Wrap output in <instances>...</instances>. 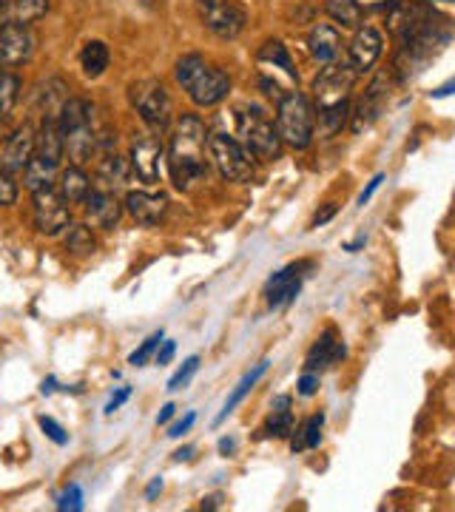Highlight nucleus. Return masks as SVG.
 I'll return each mask as SVG.
<instances>
[{
  "label": "nucleus",
  "instance_id": "f257e3e1",
  "mask_svg": "<svg viewBox=\"0 0 455 512\" xmlns=\"http://www.w3.org/2000/svg\"><path fill=\"white\" fill-rule=\"evenodd\" d=\"M399 29V55L393 63V72L399 83H410L424 72V66L453 40L455 26L447 18L436 15L427 6H407L404 18L396 20Z\"/></svg>",
  "mask_w": 455,
  "mask_h": 512
},
{
  "label": "nucleus",
  "instance_id": "f03ea898",
  "mask_svg": "<svg viewBox=\"0 0 455 512\" xmlns=\"http://www.w3.org/2000/svg\"><path fill=\"white\" fill-rule=\"evenodd\" d=\"M205 146H208V131L197 114H182L180 120L171 128V140H168V174L171 183L180 191H188L194 183H200L208 171L205 163Z\"/></svg>",
  "mask_w": 455,
  "mask_h": 512
},
{
  "label": "nucleus",
  "instance_id": "7ed1b4c3",
  "mask_svg": "<svg viewBox=\"0 0 455 512\" xmlns=\"http://www.w3.org/2000/svg\"><path fill=\"white\" fill-rule=\"evenodd\" d=\"M359 74L350 63H328L313 80V100H316V120L325 137H333L345 128L350 117V92Z\"/></svg>",
  "mask_w": 455,
  "mask_h": 512
},
{
  "label": "nucleus",
  "instance_id": "20e7f679",
  "mask_svg": "<svg viewBox=\"0 0 455 512\" xmlns=\"http://www.w3.org/2000/svg\"><path fill=\"white\" fill-rule=\"evenodd\" d=\"M174 74H177V83L185 89V94L191 97V103L200 106V109L217 106L231 92V77L217 66H211L200 55L180 57Z\"/></svg>",
  "mask_w": 455,
  "mask_h": 512
},
{
  "label": "nucleus",
  "instance_id": "39448f33",
  "mask_svg": "<svg viewBox=\"0 0 455 512\" xmlns=\"http://www.w3.org/2000/svg\"><path fill=\"white\" fill-rule=\"evenodd\" d=\"M237 137L242 148L262 163L279 160L282 137L273 120L259 106H239L237 109Z\"/></svg>",
  "mask_w": 455,
  "mask_h": 512
},
{
  "label": "nucleus",
  "instance_id": "423d86ee",
  "mask_svg": "<svg viewBox=\"0 0 455 512\" xmlns=\"http://www.w3.org/2000/svg\"><path fill=\"white\" fill-rule=\"evenodd\" d=\"M276 128H279L282 143L296 148V151H302V148H308L313 143L316 111H313L305 94L291 92L276 103Z\"/></svg>",
  "mask_w": 455,
  "mask_h": 512
},
{
  "label": "nucleus",
  "instance_id": "0eeeda50",
  "mask_svg": "<svg viewBox=\"0 0 455 512\" xmlns=\"http://www.w3.org/2000/svg\"><path fill=\"white\" fill-rule=\"evenodd\" d=\"M128 103L151 131H165L174 120V106L160 80H137L128 86Z\"/></svg>",
  "mask_w": 455,
  "mask_h": 512
},
{
  "label": "nucleus",
  "instance_id": "6e6552de",
  "mask_svg": "<svg viewBox=\"0 0 455 512\" xmlns=\"http://www.w3.org/2000/svg\"><path fill=\"white\" fill-rule=\"evenodd\" d=\"M208 154H211V163L219 171L222 180L228 183H251L256 177L254 157L242 148L239 140L228 137V134H211L208 137Z\"/></svg>",
  "mask_w": 455,
  "mask_h": 512
},
{
  "label": "nucleus",
  "instance_id": "1a4fd4ad",
  "mask_svg": "<svg viewBox=\"0 0 455 512\" xmlns=\"http://www.w3.org/2000/svg\"><path fill=\"white\" fill-rule=\"evenodd\" d=\"M197 15L202 26L222 40H237L248 23V15L237 0H197Z\"/></svg>",
  "mask_w": 455,
  "mask_h": 512
},
{
  "label": "nucleus",
  "instance_id": "9d476101",
  "mask_svg": "<svg viewBox=\"0 0 455 512\" xmlns=\"http://www.w3.org/2000/svg\"><path fill=\"white\" fill-rule=\"evenodd\" d=\"M32 220L40 237H57L72 225V205L57 188H40L32 194Z\"/></svg>",
  "mask_w": 455,
  "mask_h": 512
},
{
  "label": "nucleus",
  "instance_id": "9b49d317",
  "mask_svg": "<svg viewBox=\"0 0 455 512\" xmlns=\"http://www.w3.org/2000/svg\"><path fill=\"white\" fill-rule=\"evenodd\" d=\"M163 137H160V131H140V134H134V140H131V157H128V163L134 168V174H137V180L146 185H157L160 183V165H163Z\"/></svg>",
  "mask_w": 455,
  "mask_h": 512
},
{
  "label": "nucleus",
  "instance_id": "f8f14e48",
  "mask_svg": "<svg viewBox=\"0 0 455 512\" xmlns=\"http://www.w3.org/2000/svg\"><path fill=\"white\" fill-rule=\"evenodd\" d=\"M35 146H37V128L32 123H23L18 126L9 137H3L0 143V168L6 174H23L29 160L35 157Z\"/></svg>",
  "mask_w": 455,
  "mask_h": 512
},
{
  "label": "nucleus",
  "instance_id": "ddd939ff",
  "mask_svg": "<svg viewBox=\"0 0 455 512\" xmlns=\"http://www.w3.org/2000/svg\"><path fill=\"white\" fill-rule=\"evenodd\" d=\"M37 49V37L32 26H0V69L23 66L32 60Z\"/></svg>",
  "mask_w": 455,
  "mask_h": 512
},
{
  "label": "nucleus",
  "instance_id": "4468645a",
  "mask_svg": "<svg viewBox=\"0 0 455 512\" xmlns=\"http://www.w3.org/2000/svg\"><path fill=\"white\" fill-rule=\"evenodd\" d=\"M384 52V37L379 29H373V26H359L356 29V35L350 40V46H347V63H350V69L356 74H367L376 63H379V57Z\"/></svg>",
  "mask_w": 455,
  "mask_h": 512
},
{
  "label": "nucleus",
  "instance_id": "2eb2a0df",
  "mask_svg": "<svg viewBox=\"0 0 455 512\" xmlns=\"http://www.w3.org/2000/svg\"><path fill=\"white\" fill-rule=\"evenodd\" d=\"M83 211H86V220L100 228V231H114L117 222L123 217L126 205L117 200L114 191H103V188H91V194L83 202Z\"/></svg>",
  "mask_w": 455,
  "mask_h": 512
},
{
  "label": "nucleus",
  "instance_id": "dca6fc26",
  "mask_svg": "<svg viewBox=\"0 0 455 512\" xmlns=\"http://www.w3.org/2000/svg\"><path fill=\"white\" fill-rule=\"evenodd\" d=\"M126 211L137 225H157L168 214V197L163 191H128L126 194Z\"/></svg>",
  "mask_w": 455,
  "mask_h": 512
},
{
  "label": "nucleus",
  "instance_id": "f3484780",
  "mask_svg": "<svg viewBox=\"0 0 455 512\" xmlns=\"http://www.w3.org/2000/svg\"><path fill=\"white\" fill-rule=\"evenodd\" d=\"M347 356L345 339L339 336L336 328H325L322 336L313 342V348L308 350L305 356V370H313V373H322L325 367H333L336 362H342Z\"/></svg>",
  "mask_w": 455,
  "mask_h": 512
},
{
  "label": "nucleus",
  "instance_id": "a211bd4d",
  "mask_svg": "<svg viewBox=\"0 0 455 512\" xmlns=\"http://www.w3.org/2000/svg\"><path fill=\"white\" fill-rule=\"evenodd\" d=\"M384 83H387V77L379 74V77L370 83V89L364 92L362 100L356 103V109L350 111V128H353V134H362L364 128H370L379 120V114H382L384 109V100H387Z\"/></svg>",
  "mask_w": 455,
  "mask_h": 512
},
{
  "label": "nucleus",
  "instance_id": "6ab92c4d",
  "mask_svg": "<svg viewBox=\"0 0 455 512\" xmlns=\"http://www.w3.org/2000/svg\"><path fill=\"white\" fill-rule=\"evenodd\" d=\"M134 168L128 163L126 157H120L117 151H111L106 154L100 165H97V171H94V180H97V188H103V191H126L128 185L134 183Z\"/></svg>",
  "mask_w": 455,
  "mask_h": 512
},
{
  "label": "nucleus",
  "instance_id": "aec40b11",
  "mask_svg": "<svg viewBox=\"0 0 455 512\" xmlns=\"http://www.w3.org/2000/svg\"><path fill=\"white\" fill-rule=\"evenodd\" d=\"M299 291H302V265H288L268 279L265 299L271 308H282V305H291Z\"/></svg>",
  "mask_w": 455,
  "mask_h": 512
},
{
  "label": "nucleus",
  "instance_id": "412c9836",
  "mask_svg": "<svg viewBox=\"0 0 455 512\" xmlns=\"http://www.w3.org/2000/svg\"><path fill=\"white\" fill-rule=\"evenodd\" d=\"M308 52L316 63L328 66V63H336L339 55H342V32L330 23H319L313 26L308 35Z\"/></svg>",
  "mask_w": 455,
  "mask_h": 512
},
{
  "label": "nucleus",
  "instance_id": "4be33fe9",
  "mask_svg": "<svg viewBox=\"0 0 455 512\" xmlns=\"http://www.w3.org/2000/svg\"><path fill=\"white\" fill-rule=\"evenodd\" d=\"M49 0H3L0 3V26H32L49 15Z\"/></svg>",
  "mask_w": 455,
  "mask_h": 512
},
{
  "label": "nucleus",
  "instance_id": "5701e85b",
  "mask_svg": "<svg viewBox=\"0 0 455 512\" xmlns=\"http://www.w3.org/2000/svg\"><path fill=\"white\" fill-rule=\"evenodd\" d=\"M57 191L69 205H83L91 194V177L83 171V165H69L57 177Z\"/></svg>",
  "mask_w": 455,
  "mask_h": 512
},
{
  "label": "nucleus",
  "instance_id": "b1692460",
  "mask_svg": "<svg viewBox=\"0 0 455 512\" xmlns=\"http://www.w3.org/2000/svg\"><path fill=\"white\" fill-rule=\"evenodd\" d=\"M69 97H72V94H69V86H66L60 77H49V80H43L35 94L40 120H43V117H60V111H63V106H66V100H69Z\"/></svg>",
  "mask_w": 455,
  "mask_h": 512
},
{
  "label": "nucleus",
  "instance_id": "393cba45",
  "mask_svg": "<svg viewBox=\"0 0 455 512\" xmlns=\"http://www.w3.org/2000/svg\"><path fill=\"white\" fill-rule=\"evenodd\" d=\"M57 177H60V165L35 154L26 165V171H23V185L35 194L40 188H55Z\"/></svg>",
  "mask_w": 455,
  "mask_h": 512
},
{
  "label": "nucleus",
  "instance_id": "a878e982",
  "mask_svg": "<svg viewBox=\"0 0 455 512\" xmlns=\"http://www.w3.org/2000/svg\"><path fill=\"white\" fill-rule=\"evenodd\" d=\"M291 396H276L271 404V413L265 421V433L273 439H288L293 433V413H291Z\"/></svg>",
  "mask_w": 455,
  "mask_h": 512
},
{
  "label": "nucleus",
  "instance_id": "bb28decb",
  "mask_svg": "<svg viewBox=\"0 0 455 512\" xmlns=\"http://www.w3.org/2000/svg\"><path fill=\"white\" fill-rule=\"evenodd\" d=\"M109 63L111 52L103 40H89V43L83 46V52H80V69H83L86 77H91V80L103 77L106 69H109Z\"/></svg>",
  "mask_w": 455,
  "mask_h": 512
},
{
  "label": "nucleus",
  "instance_id": "cd10ccee",
  "mask_svg": "<svg viewBox=\"0 0 455 512\" xmlns=\"http://www.w3.org/2000/svg\"><path fill=\"white\" fill-rule=\"evenodd\" d=\"M268 365H271V362H259V365H256L254 370H251V373H248V376H245V379H242V382L234 387V393L228 396V402H225V407H222V413H219L217 419H214V427H219L222 421L228 419V416H231V413L237 410V404H242V399H245V396H248V393L254 390L256 382H259V379H262V376L268 373Z\"/></svg>",
  "mask_w": 455,
  "mask_h": 512
},
{
  "label": "nucleus",
  "instance_id": "c85d7f7f",
  "mask_svg": "<svg viewBox=\"0 0 455 512\" xmlns=\"http://www.w3.org/2000/svg\"><path fill=\"white\" fill-rule=\"evenodd\" d=\"M325 12L342 29H359L364 20V9L359 0H325Z\"/></svg>",
  "mask_w": 455,
  "mask_h": 512
},
{
  "label": "nucleus",
  "instance_id": "c756f323",
  "mask_svg": "<svg viewBox=\"0 0 455 512\" xmlns=\"http://www.w3.org/2000/svg\"><path fill=\"white\" fill-rule=\"evenodd\" d=\"M259 60H262V63H271L273 69L279 66V69L288 74L291 80H299L296 66H293V60H291V52H288V46H285L282 40H268V43L259 49Z\"/></svg>",
  "mask_w": 455,
  "mask_h": 512
},
{
  "label": "nucleus",
  "instance_id": "7c9ffc66",
  "mask_svg": "<svg viewBox=\"0 0 455 512\" xmlns=\"http://www.w3.org/2000/svg\"><path fill=\"white\" fill-rule=\"evenodd\" d=\"M322 427H325V413L310 416V419L302 424V430L296 433V439L291 441L293 453H296V450H316V447L322 444Z\"/></svg>",
  "mask_w": 455,
  "mask_h": 512
},
{
  "label": "nucleus",
  "instance_id": "2f4dec72",
  "mask_svg": "<svg viewBox=\"0 0 455 512\" xmlns=\"http://www.w3.org/2000/svg\"><path fill=\"white\" fill-rule=\"evenodd\" d=\"M20 77L15 72H6V69H0V120H6L12 109L18 106V97H20Z\"/></svg>",
  "mask_w": 455,
  "mask_h": 512
},
{
  "label": "nucleus",
  "instance_id": "473e14b6",
  "mask_svg": "<svg viewBox=\"0 0 455 512\" xmlns=\"http://www.w3.org/2000/svg\"><path fill=\"white\" fill-rule=\"evenodd\" d=\"M66 251H72L74 256H89L97 251V239L91 234L89 225H69L66 234Z\"/></svg>",
  "mask_w": 455,
  "mask_h": 512
},
{
  "label": "nucleus",
  "instance_id": "72a5a7b5",
  "mask_svg": "<svg viewBox=\"0 0 455 512\" xmlns=\"http://www.w3.org/2000/svg\"><path fill=\"white\" fill-rule=\"evenodd\" d=\"M160 345H163V330H157V333H151V336H148L146 342H143L140 348H137V350H134V353H131V359H128V365L143 367V365H146V362H148V359L154 356V350L160 348Z\"/></svg>",
  "mask_w": 455,
  "mask_h": 512
},
{
  "label": "nucleus",
  "instance_id": "f704fd0d",
  "mask_svg": "<svg viewBox=\"0 0 455 512\" xmlns=\"http://www.w3.org/2000/svg\"><path fill=\"white\" fill-rule=\"evenodd\" d=\"M197 370H200V356H191V359H185V365H182L180 370H177V373L168 379V390H171V393H174V390H182L185 384L191 382V376H194Z\"/></svg>",
  "mask_w": 455,
  "mask_h": 512
},
{
  "label": "nucleus",
  "instance_id": "c9c22d12",
  "mask_svg": "<svg viewBox=\"0 0 455 512\" xmlns=\"http://www.w3.org/2000/svg\"><path fill=\"white\" fill-rule=\"evenodd\" d=\"M15 202H18V183H15L12 174H6V171L0 168V208H9V205H15Z\"/></svg>",
  "mask_w": 455,
  "mask_h": 512
},
{
  "label": "nucleus",
  "instance_id": "e433bc0d",
  "mask_svg": "<svg viewBox=\"0 0 455 512\" xmlns=\"http://www.w3.org/2000/svg\"><path fill=\"white\" fill-rule=\"evenodd\" d=\"M37 424H40V430H43V433H46L49 439L55 441L57 447H66V444H69V436H66V430H63V427H60V424H57L52 416H40V419H37Z\"/></svg>",
  "mask_w": 455,
  "mask_h": 512
},
{
  "label": "nucleus",
  "instance_id": "4c0bfd02",
  "mask_svg": "<svg viewBox=\"0 0 455 512\" xmlns=\"http://www.w3.org/2000/svg\"><path fill=\"white\" fill-rule=\"evenodd\" d=\"M57 510H72V512L83 510V493H80V487H77V484L66 487V493L63 495H57Z\"/></svg>",
  "mask_w": 455,
  "mask_h": 512
},
{
  "label": "nucleus",
  "instance_id": "58836bf2",
  "mask_svg": "<svg viewBox=\"0 0 455 512\" xmlns=\"http://www.w3.org/2000/svg\"><path fill=\"white\" fill-rule=\"evenodd\" d=\"M296 390H299V396H316L319 393V373H313V370H305L302 373V379L296 384Z\"/></svg>",
  "mask_w": 455,
  "mask_h": 512
},
{
  "label": "nucleus",
  "instance_id": "ea45409f",
  "mask_svg": "<svg viewBox=\"0 0 455 512\" xmlns=\"http://www.w3.org/2000/svg\"><path fill=\"white\" fill-rule=\"evenodd\" d=\"M194 421H197V413H188L185 419H180L177 424H171V430H168V439H180V436H185V433L194 427Z\"/></svg>",
  "mask_w": 455,
  "mask_h": 512
},
{
  "label": "nucleus",
  "instance_id": "a19ab883",
  "mask_svg": "<svg viewBox=\"0 0 455 512\" xmlns=\"http://www.w3.org/2000/svg\"><path fill=\"white\" fill-rule=\"evenodd\" d=\"M382 183H384V174H376V177L370 180V185H367V188L362 191V197H359V205H367V202L373 200V194H376V191L382 188Z\"/></svg>",
  "mask_w": 455,
  "mask_h": 512
},
{
  "label": "nucleus",
  "instance_id": "79ce46f5",
  "mask_svg": "<svg viewBox=\"0 0 455 512\" xmlns=\"http://www.w3.org/2000/svg\"><path fill=\"white\" fill-rule=\"evenodd\" d=\"M174 353H177V345H174V342H163V348H157V365H168V362L174 359Z\"/></svg>",
  "mask_w": 455,
  "mask_h": 512
},
{
  "label": "nucleus",
  "instance_id": "37998d69",
  "mask_svg": "<svg viewBox=\"0 0 455 512\" xmlns=\"http://www.w3.org/2000/svg\"><path fill=\"white\" fill-rule=\"evenodd\" d=\"M128 396H131V387H123L114 399H111L109 404H106V416H111L114 410H120V404H126L128 402Z\"/></svg>",
  "mask_w": 455,
  "mask_h": 512
},
{
  "label": "nucleus",
  "instance_id": "c03bdc74",
  "mask_svg": "<svg viewBox=\"0 0 455 512\" xmlns=\"http://www.w3.org/2000/svg\"><path fill=\"white\" fill-rule=\"evenodd\" d=\"M160 490H163V478H160V476L151 478V484H148V490H146V501H154Z\"/></svg>",
  "mask_w": 455,
  "mask_h": 512
},
{
  "label": "nucleus",
  "instance_id": "a18cd8bd",
  "mask_svg": "<svg viewBox=\"0 0 455 512\" xmlns=\"http://www.w3.org/2000/svg\"><path fill=\"white\" fill-rule=\"evenodd\" d=\"M174 413H177V404H165L163 410H160V416H157V424H168V421L174 419Z\"/></svg>",
  "mask_w": 455,
  "mask_h": 512
},
{
  "label": "nucleus",
  "instance_id": "49530a36",
  "mask_svg": "<svg viewBox=\"0 0 455 512\" xmlns=\"http://www.w3.org/2000/svg\"><path fill=\"white\" fill-rule=\"evenodd\" d=\"M333 214H336V205H328V208H325L322 214H316V217H313V228H319V225H325V222H328L330 217H333Z\"/></svg>",
  "mask_w": 455,
  "mask_h": 512
},
{
  "label": "nucleus",
  "instance_id": "de8ad7c7",
  "mask_svg": "<svg viewBox=\"0 0 455 512\" xmlns=\"http://www.w3.org/2000/svg\"><path fill=\"white\" fill-rule=\"evenodd\" d=\"M450 94H455V80L444 83V86H438L436 92H433V97H450Z\"/></svg>",
  "mask_w": 455,
  "mask_h": 512
},
{
  "label": "nucleus",
  "instance_id": "09e8293b",
  "mask_svg": "<svg viewBox=\"0 0 455 512\" xmlns=\"http://www.w3.org/2000/svg\"><path fill=\"white\" fill-rule=\"evenodd\" d=\"M234 450H237V441H234V439H222V441H219V453L231 456Z\"/></svg>",
  "mask_w": 455,
  "mask_h": 512
},
{
  "label": "nucleus",
  "instance_id": "8fccbe9b",
  "mask_svg": "<svg viewBox=\"0 0 455 512\" xmlns=\"http://www.w3.org/2000/svg\"><path fill=\"white\" fill-rule=\"evenodd\" d=\"M191 453H194V447H185V450H177V453H174V461H188V458H191Z\"/></svg>",
  "mask_w": 455,
  "mask_h": 512
},
{
  "label": "nucleus",
  "instance_id": "3c124183",
  "mask_svg": "<svg viewBox=\"0 0 455 512\" xmlns=\"http://www.w3.org/2000/svg\"><path fill=\"white\" fill-rule=\"evenodd\" d=\"M447 3H455V0H447Z\"/></svg>",
  "mask_w": 455,
  "mask_h": 512
},
{
  "label": "nucleus",
  "instance_id": "603ef678",
  "mask_svg": "<svg viewBox=\"0 0 455 512\" xmlns=\"http://www.w3.org/2000/svg\"><path fill=\"white\" fill-rule=\"evenodd\" d=\"M0 3H3V0H0Z\"/></svg>",
  "mask_w": 455,
  "mask_h": 512
}]
</instances>
